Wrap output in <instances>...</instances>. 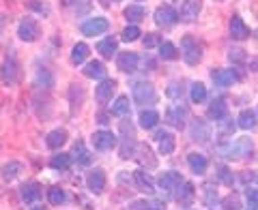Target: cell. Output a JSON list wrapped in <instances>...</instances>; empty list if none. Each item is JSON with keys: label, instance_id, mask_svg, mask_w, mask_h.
I'll use <instances>...</instances> for the list:
<instances>
[{"label": "cell", "instance_id": "1", "mask_svg": "<svg viewBox=\"0 0 258 210\" xmlns=\"http://www.w3.org/2000/svg\"><path fill=\"white\" fill-rule=\"evenodd\" d=\"M120 131H123L120 159H132L136 155V148H138V142H136V133H134V127L129 125V120H123V123H120Z\"/></svg>", "mask_w": 258, "mask_h": 210}, {"label": "cell", "instance_id": "2", "mask_svg": "<svg viewBox=\"0 0 258 210\" xmlns=\"http://www.w3.org/2000/svg\"><path fill=\"white\" fill-rule=\"evenodd\" d=\"M132 94H134V101L138 103V105H153V103L157 101L155 88H153V84H149V82H138V84H134Z\"/></svg>", "mask_w": 258, "mask_h": 210}, {"label": "cell", "instance_id": "3", "mask_svg": "<svg viewBox=\"0 0 258 210\" xmlns=\"http://www.w3.org/2000/svg\"><path fill=\"white\" fill-rule=\"evenodd\" d=\"M181 52H183V60L187 64H198L200 58H203V47L194 37H183Z\"/></svg>", "mask_w": 258, "mask_h": 210}, {"label": "cell", "instance_id": "4", "mask_svg": "<svg viewBox=\"0 0 258 210\" xmlns=\"http://www.w3.org/2000/svg\"><path fill=\"white\" fill-rule=\"evenodd\" d=\"M39 35H41V30H39V24L35 20H22L20 24V28H18V37L22 39V41H26V43H32V41H37Z\"/></svg>", "mask_w": 258, "mask_h": 210}, {"label": "cell", "instance_id": "5", "mask_svg": "<svg viewBox=\"0 0 258 210\" xmlns=\"http://www.w3.org/2000/svg\"><path fill=\"white\" fill-rule=\"evenodd\" d=\"M254 152V144L247 140V137H241V140H237L232 146L226 150V155H228L230 159H245Z\"/></svg>", "mask_w": 258, "mask_h": 210}, {"label": "cell", "instance_id": "6", "mask_svg": "<svg viewBox=\"0 0 258 210\" xmlns=\"http://www.w3.org/2000/svg\"><path fill=\"white\" fill-rule=\"evenodd\" d=\"M0 79L5 84H15L20 79V64L15 58H7L0 67Z\"/></svg>", "mask_w": 258, "mask_h": 210}, {"label": "cell", "instance_id": "7", "mask_svg": "<svg viewBox=\"0 0 258 210\" xmlns=\"http://www.w3.org/2000/svg\"><path fill=\"white\" fill-rule=\"evenodd\" d=\"M110 28V24L106 18H93V20H86L82 24V35L84 37H97L101 32H106Z\"/></svg>", "mask_w": 258, "mask_h": 210}, {"label": "cell", "instance_id": "8", "mask_svg": "<svg viewBox=\"0 0 258 210\" xmlns=\"http://www.w3.org/2000/svg\"><path fill=\"white\" fill-rule=\"evenodd\" d=\"M116 135L112 133V131H97L93 135V144H95V148L97 150H101V152H108L116 146Z\"/></svg>", "mask_w": 258, "mask_h": 210}, {"label": "cell", "instance_id": "9", "mask_svg": "<svg viewBox=\"0 0 258 210\" xmlns=\"http://www.w3.org/2000/svg\"><path fill=\"white\" fill-rule=\"evenodd\" d=\"M203 9V0H185L183 7H181V13H179V20L181 22H194L198 20V13Z\"/></svg>", "mask_w": 258, "mask_h": 210}, {"label": "cell", "instance_id": "10", "mask_svg": "<svg viewBox=\"0 0 258 210\" xmlns=\"http://www.w3.org/2000/svg\"><path fill=\"white\" fill-rule=\"evenodd\" d=\"M155 22H157V26L170 28L179 22V13H176L172 7H159V9L155 11Z\"/></svg>", "mask_w": 258, "mask_h": 210}, {"label": "cell", "instance_id": "11", "mask_svg": "<svg viewBox=\"0 0 258 210\" xmlns=\"http://www.w3.org/2000/svg\"><path fill=\"white\" fill-rule=\"evenodd\" d=\"M166 120L170 123L174 129H185V120H187V112L183 105H170L166 112Z\"/></svg>", "mask_w": 258, "mask_h": 210}, {"label": "cell", "instance_id": "12", "mask_svg": "<svg viewBox=\"0 0 258 210\" xmlns=\"http://www.w3.org/2000/svg\"><path fill=\"white\" fill-rule=\"evenodd\" d=\"M138 62H140V58L136 52H120L116 58V64L123 73H134V71L138 69Z\"/></svg>", "mask_w": 258, "mask_h": 210}, {"label": "cell", "instance_id": "13", "mask_svg": "<svg viewBox=\"0 0 258 210\" xmlns=\"http://www.w3.org/2000/svg\"><path fill=\"white\" fill-rule=\"evenodd\" d=\"M230 37H232V39H237V41H243V39L249 37L247 24L241 20L239 15H232V20H230Z\"/></svg>", "mask_w": 258, "mask_h": 210}, {"label": "cell", "instance_id": "14", "mask_svg": "<svg viewBox=\"0 0 258 210\" xmlns=\"http://www.w3.org/2000/svg\"><path fill=\"white\" fill-rule=\"evenodd\" d=\"M86 184L93 193H101L103 189H106V174H103V169H99V167L93 169L86 178Z\"/></svg>", "mask_w": 258, "mask_h": 210}, {"label": "cell", "instance_id": "15", "mask_svg": "<svg viewBox=\"0 0 258 210\" xmlns=\"http://www.w3.org/2000/svg\"><path fill=\"white\" fill-rule=\"evenodd\" d=\"M211 79L217 84V86H230V84H235L239 75L235 73V71H228V69H215L213 73H211Z\"/></svg>", "mask_w": 258, "mask_h": 210}, {"label": "cell", "instance_id": "16", "mask_svg": "<svg viewBox=\"0 0 258 210\" xmlns=\"http://www.w3.org/2000/svg\"><path fill=\"white\" fill-rule=\"evenodd\" d=\"M181 184H183V178L179 172H166L159 176V187L166 191H174L176 187H181Z\"/></svg>", "mask_w": 258, "mask_h": 210}, {"label": "cell", "instance_id": "17", "mask_svg": "<svg viewBox=\"0 0 258 210\" xmlns=\"http://www.w3.org/2000/svg\"><path fill=\"white\" fill-rule=\"evenodd\" d=\"M207 116L211 118V120H224L226 116H228V105H226L224 99H215L211 105H209V112H207Z\"/></svg>", "mask_w": 258, "mask_h": 210}, {"label": "cell", "instance_id": "18", "mask_svg": "<svg viewBox=\"0 0 258 210\" xmlns=\"http://www.w3.org/2000/svg\"><path fill=\"white\" fill-rule=\"evenodd\" d=\"M194 199H196V187H194L191 182H183L181 191L176 193V201H179L181 206H191Z\"/></svg>", "mask_w": 258, "mask_h": 210}, {"label": "cell", "instance_id": "19", "mask_svg": "<svg viewBox=\"0 0 258 210\" xmlns=\"http://www.w3.org/2000/svg\"><path fill=\"white\" fill-rule=\"evenodd\" d=\"M114 90H116L114 79H103V82L97 86V99H99V103H108L112 99V94H114Z\"/></svg>", "mask_w": 258, "mask_h": 210}, {"label": "cell", "instance_id": "20", "mask_svg": "<svg viewBox=\"0 0 258 210\" xmlns=\"http://www.w3.org/2000/svg\"><path fill=\"white\" fill-rule=\"evenodd\" d=\"M134 182H136V187H138L142 193H151L155 191V184H153L151 180V176L147 172H142V169H138V172H134Z\"/></svg>", "mask_w": 258, "mask_h": 210}, {"label": "cell", "instance_id": "21", "mask_svg": "<svg viewBox=\"0 0 258 210\" xmlns=\"http://www.w3.org/2000/svg\"><path fill=\"white\" fill-rule=\"evenodd\" d=\"M157 142H159V152L161 155H170V152H174V135L168 133V131H159L157 133Z\"/></svg>", "mask_w": 258, "mask_h": 210}, {"label": "cell", "instance_id": "22", "mask_svg": "<svg viewBox=\"0 0 258 210\" xmlns=\"http://www.w3.org/2000/svg\"><path fill=\"white\" fill-rule=\"evenodd\" d=\"M134 157H138V161H140L142 165H149V167H155L157 165V161H155V157H153V150H151L149 144H140V146L136 148V155Z\"/></svg>", "mask_w": 258, "mask_h": 210}, {"label": "cell", "instance_id": "23", "mask_svg": "<svg viewBox=\"0 0 258 210\" xmlns=\"http://www.w3.org/2000/svg\"><path fill=\"white\" fill-rule=\"evenodd\" d=\"M187 163H189V167H191L194 174H205L209 161H207L205 155H200V152H191V155L187 157Z\"/></svg>", "mask_w": 258, "mask_h": 210}, {"label": "cell", "instance_id": "24", "mask_svg": "<svg viewBox=\"0 0 258 210\" xmlns=\"http://www.w3.org/2000/svg\"><path fill=\"white\" fill-rule=\"evenodd\" d=\"M84 75L91 79H106V67L99 60H91L84 67Z\"/></svg>", "mask_w": 258, "mask_h": 210}, {"label": "cell", "instance_id": "25", "mask_svg": "<svg viewBox=\"0 0 258 210\" xmlns=\"http://www.w3.org/2000/svg\"><path fill=\"white\" fill-rule=\"evenodd\" d=\"M41 193H43V189H41V184L39 182H28V184H24L22 187L24 201H37L39 197H41Z\"/></svg>", "mask_w": 258, "mask_h": 210}, {"label": "cell", "instance_id": "26", "mask_svg": "<svg viewBox=\"0 0 258 210\" xmlns=\"http://www.w3.org/2000/svg\"><path fill=\"white\" fill-rule=\"evenodd\" d=\"M116 47H118L116 39L108 37V39H103V41L97 43V52H99L103 58H112V54H116Z\"/></svg>", "mask_w": 258, "mask_h": 210}, {"label": "cell", "instance_id": "27", "mask_svg": "<svg viewBox=\"0 0 258 210\" xmlns=\"http://www.w3.org/2000/svg\"><path fill=\"white\" fill-rule=\"evenodd\" d=\"M159 123V114L155 110H142L140 112V127L142 129H155Z\"/></svg>", "mask_w": 258, "mask_h": 210}, {"label": "cell", "instance_id": "28", "mask_svg": "<svg viewBox=\"0 0 258 210\" xmlns=\"http://www.w3.org/2000/svg\"><path fill=\"white\" fill-rule=\"evenodd\" d=\"M129 210H166V204L161 199H151V201L140 199V201H134Z\"/></svg>", "mask_w": 258, "mask_h": 210}, {"label": "cell", "instance_id": "29", "mask_svg": "<svg viewBox=\"0 0 258 210\" xmlns=\"http://www.w3.org/2000/svg\"><path fill=\"white\" fill-rule=\"evenodd\" d=\"M64 142H67V131L64 129H56V131L47 133V146L50 148H60Z\"/></svg>", "mask_w": 258, "mask_h": 210}, {"label": "cell", "instance_id": "30", "mask_svg": "<svg viewBox=\"0 0 258 210\" xmlns=\"http://www.w3.org/2000/svg\"><path fill=\"white\" fill-rule=\"evenodd\" d=\"M144 15H147V13H144V9H142L140 5H129L127 9H125V20H127V22H132L134 26H136L138 22L144 20Z\"/></svg>", "mask_w": 258, "mask_h": 210}, {"label": "cell", "instance_id": "31", "mask_svg": "<svg viewBox=\"0 0 258 210\" xmlns=\"http://www.w3.org/2000/svg\"><path fill=\"white\" fill-rule=\"evenodd\" d=\"M71 159L78 161L80 165H86L88 161H91V152L86 150L84 142H76V146H74V155H71Z\"/></svg>", "mask_w": 258, "mask_h": 210}, {"label": "cell", "instance_id": "32", "mask_svg": "<svg viewBox=\"0 0 258 210\" xmlns=\"http://www.w3.org/2000/svg\"><path fill=\"white\" fill-rule=\"evenodd\" d=\"M71 155H67V152H60V155H54L52 157V161H50V165L54 167V169H60V172H64V169H69V165H71Z\"/></svg>", "mask_w": 258, "mask_h": 210}, {"label": "cell", "instance_id": "33", "mask_svg": "<svg viewBox=\"0 0 258 210\" xmlns=\"http://www.w3.org/2000/svg\"><path fill=\"white\" fill-rule=\"evenodd\" d=\"M129 110H132V105H129L127 96H118L114 105H112V114L114 116H129Z\"/></svg>", "mask_w": 258, "mask_h": 210}, {"label": "cell", "instance_id": "34", "mask_svg": "<svg viewBox=\"0 0 258 210\" xmlns=\"http://www.w3.org/2000/svg\"><path fill=\"white\" fill-rule=\"evenodd\" d=\"M159 56L164 60H176L179 58V50L170 41H164V43H159Z\"/></svg>", "mask_w": 258, "mask_h": 210}, {"label": "cell", "instance_id": "35", "mask_svg": "<svg viewBox=\"0 0 258 210\" xmlns=\"http://www.w3.org/2000/svg\"><path fill=\"white\" fill-rule=\"evenodd\" d=\"M88 45L86 43H78L76 47H74V52H71V62L74 64H82L86 58H88Z\"/></svg>", "mask_w": 258, "mask_h": 210}, {"label": "cell", "instance_id": "36", "mask_svg": "<svg viewBox=\"0 0 258 210\" xmlns=\"http://www.w3.org/2000/svg\"><path fill=\"white\" fill-rule=\"evenodd\" d=\"M203 201H205L207 206H215V201H217V189H215L213 182H205V187H203Z\"/></svg>", "mask_w": 258, "mask_h": 210}, {"label": "cell", "instance_id": "37", "mask_svg": "<svg viewBox=\"0 0 258 210\" xmlns=\"http://www.w3.org/2000/svg\"><path fill=\"white\" fill-rule=\"evenodd\" d=\"M22 163H18V161H11L9 165H5L3 169V176H5V180H13V178H18V176L22 174Z\"/></svg>", "mask_w": 258, "mask_h": 210}, {"label": "cell", "instance_id": "38", "mask_svg": "<svg viewBox=\"0 0 258 210\" xmlns=\"http://www.w3.org/2000/svg\"><path fill=\"white\" fill-rule=\"evenodd\" d=\"M237 123H239V127H241V129H252V127L256 125V116H254V112H252V110H243V112L239 114V120H237Z\"/></svg>", "mask_w": 258, "mask_h": 210}, {"label": "cell", "instance_id": "39", "mask_svg": "<svg viewBox=\"0 0 258 210\" xmlns=\"http://www.w3.org/2000/svg\"><path fill=\"white\" fill-rule=\"evenodd\" d=\"M189 96H191V101H194V103H203V101L207 99V88H205V84H200V82L191 84V92H189Z\"/></svg>", "mask_w": 258, "mask_h": 210}, {"label": "cell", "instance_id": "40", "mask_svg": "<svg viewBox=\"0 0 258 210\" xmlns=\"http://www.w3.org/2000/svg\"><path fill=\"white\" fill-rule=\"evenodd\" d=\"M222 208L224 210H241V199L237 193H230L228 197H224L222 199Z\"/></svg>", "mask_w": 258, "mask_h": 210}, {"label": "cell", "instance_id": "41", "mask_svg": "<svg viewBox=\"0 0 258 210\" xmlns=\"http://www.w3.org/2000/svg\"><path fill=\"white\" fill-rule=\"evenodd\" d=\"M47 197H50V204L60 206L62 201H64V191L60 187H52L50 191H47Z\"/></svg>", "mask_w": 258, "mask_h": 210}, {"label": "cell", "instance_id": "42", "mask_svg": "<svg viewBox=\"0 0 258 210\" xmlns=\"http://www.w3.org/2000/svg\"><path fill=\"white\" fill-rule=\"evenodd\" d=\"M217 178H220V182L226 184V187H232V182H235V176H232V172L228 167H224V165L217 169Z\"/></svg>", "mask_w": 258, "mask_h": 210}, {"label": "cell", "instance_id": "43", "mask_svg": "<svg viewBox=\"0 0 258 210\" xmlns=\"http://www.w3.org/2000/svg\"><path fill=\"white\" fill-rule=\"evenodd\" d=\"M120 37H123V41L132 43V41H136V39H140L142 35H140V28H138V26H134V24H132V26H127V28L123 30V35H120Z\"/></svg>", "mask_w": 258, "mask_h": 210}, {"label": "cell", "instance_id": "44", "mask_svg": "<svg viewBox=\"0 0 258 210\" xmlns=\"http://www.w3.org/2000/svg\"><path fill=\"white\" fill-rule=\"evenodd\" d=\"M228 58H230V62H235V64H245V52L241 50V47H235V50H230L228 52Z\"/></svg>", "mask_w": 258, "mask_h": 210}, {"label": "cell", "instance_id": "45", "mask_svg": "<svg viewBox=\"0 0 258 210\" xmlns=\"http://www.w3.org/2000/svg\"><path fill=\"white\" fill-rule=\"evenodd\" d=\"M166 94L170 96V99H179V96H183V86H181V82H172L170 86H168Z\"/></svg>", "mask_w": 258, "mask_h": 210}, {"label": "cell", "instance_id": "46", "mask_svg": "<svg viewBox=\"0 0 258 210\" xmlns=\"http://www.w3.org/2000/svg\"><path fill=\"white\" fill-rule=\"evenodd\" d=\"M235 129H237V125L232 123V120L224 118V123H220V133L222 135H232V133H235Z\"/></svg>", "mask_w": 258, "mask_h": 210}, {"label": "cell", "instance_id": "47", "mask_svg": "<svg viewBox=\"0 0 258 210\" xmlns=\"http://www.w3.org/2000/svg\"><path fill=\"white\" fill-rule=\"evenodd\" d=\"M245 197H247V208H249V210H258V191L249 189V191L245 193Z\"/></svg>", "mask_w": 258, "mask_h": 210}, {"label": "cell", "instance_id": "48", "mask_svg": "<svg viewBox=\"0 0 258 210\" xmlns=\"http://www.w3.org/2000/svg\"><path fill=\"white\" fill-rule=\"evenodd\" d=\"M144 47H147V50H151V47H155V45H159L161 41H159V37L155 35V32H149V35L147 37H144Z\"/></svg>", "mask_w": 258, "mask_h": 210}, {"label": "cell", "instance_id": "49", "mask_svg": "<svg viewBox=\"0 0 258 210\" xmlns=\"http://www.w3.org/2000/svg\"><path fill=\"white\" fill-rule=\"evenodd\" d=\"M3 28H5V18L0 15V30H3Z\"/></svg>", "mask_w": 258, "mask_h": 210}, {"label": "cell", "instance_id": "50", "mask_svg": "<svg viewBox=\"0 0 258 210\" xmlns=\"http://www.w3.org/2000/svg\"><path fill=\"white\" fill-rule=\"evenodd\" d=\"M32 210H47V208H43V206H37V208H32Z\"/></svg>", "mask_w": 258, "mask_h": 210}]
</instances>
